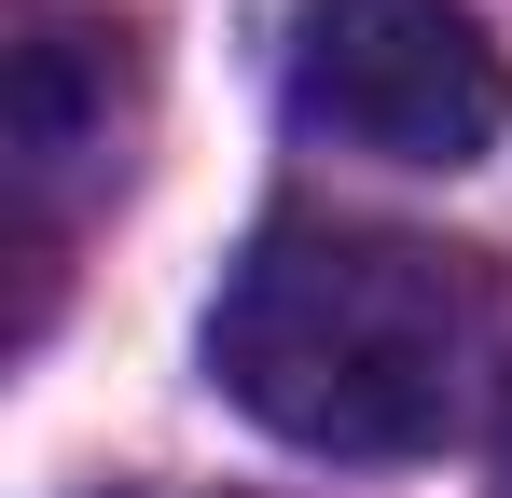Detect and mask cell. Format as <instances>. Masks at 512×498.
<instances>
[{"instance_id":"obj_1","label":"cell","mask_w":512,"mask_h":498,"mask_svg":"<svg viewBox=\"0 0 512 498\" xmlns=\"http://www.w3.org/2000/svg\"><path fill=\"white\" fill-rule=\"evenodd\" d=\"M485 360V263L388 222H263L208 305V388L291 457H429Z\"/></svg>"},{"instance_id":"obj_2","label":"cell","mask_w":512,"mask_h":498,"mask_svg":"<svg viewBox=\"0 0 512 498\" xmlns=\"http://www.w3.org/2000/svg\"><path fill=\"white\" fill-rule=\"evenodd\" d=\"M291 111H305V139L374 166H471L512 125V70L471 0H305Z\"/></svg>"},{"instance_id":"obj_3","label":"cell","mask_w":512,"mask_h":498,"mask_svg":"<svg viewBox=\"0 0 512 498\" xmlns=\"http://www.w3.org/2000/svg\"><path fill=\"white\" fill-rule=\"evenodd\" d=\"M139 14L111 0H28L14 14V180H28V263L56 236V208L97 180V153L125 166V125H139Z\"/></svg>"},{"instance_id":"obj_4","label":"cell","mask_w":512,"mask_h":498,"mask_svg":"<svg viewBox=\"0 0 512 498\" xmlns=\"http://www.w3.org/2000/svg\"><path fill=\"white\" fill-rule=\"evenodd\" d=\"M499 485H512V388H499Z\"/></svg>"}]
</instances>
